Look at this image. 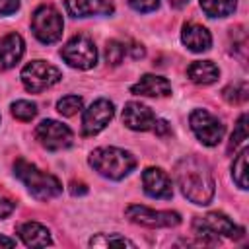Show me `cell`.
Returning <instances> with one entry per match:
<instances>
[{
  "instance_id": "9a60e30c",
  "label": "cell",
  "mask_w": 249,
  "mask_h": 249,
  "mask_svg": "<svg viewBox=\"0 0 249 249\" xmlns=\"http://www.w3.org/2000/svg\"><path fill=\"white\" fill-rule=\"evenodd\" d=\"M181 41L183 45L193 53H204L212 47V35L210 31L200 23H185L181 29Z\"/></svg>"
},
{
  "instance_id": "8992f818",
  "label": "cell",
  "mask_w": 249,
  "mask_h": 249,
  "mask_svg": "<svg viewBox=\"0 0 249 249\" xmlns=\"http://www.w3.org/2000/svg\"><path fill=\"white\" fill-rule=\"evenodd\" d=\"M21 84L31 93H41L62 80V72L47 60H31L21 68Z\"/></svg>"
},
{
  "instance_id": "30bf717a",
  "label": "cell",
  "mask_w": 249,
  "mask_h": 249,
  "mask_svg": "<svg viewBox=\"0 0 249 249\" xmlns=\"http://www.w3.org/2000/svg\"><path fill=\"white\" fill-rule=\"evenodd\" d=\"M126 218L132 224L144 226V228H175L181 224L179 212L173 210H154L142 204H130L124 210Z\"/></svg>"
},
{
  "instance_id": "5b68a950",
  "label": "cell",
  "mask_w": 249,
  "mask_h": 249,
  "mask_svg": "<svg viewBox=\"0 0 249 249\" xmlns=\"http://www.w3.org/2000/svg\"><path fill=\"white\" fill-rule=\"evenodd\" d=\"M31 31L43 45H53L62 37L64 21L54 6L43 4L31 16Z\"/></svg>"
},
{
  "instance_id": "9c48e42d",
  "label": "cell",
  "mask_w": 249,
  "mask_h": 249,
  "mask_svg": "<svg viewBox=\"0 0 249 249\" xmlns=\"http://www.w3.org/2000/svg\"><path fill=\"white\" fill-rule=\"evenodd\" d=\"M35 138L37 142L49 150V152H58V150H66L72 146L74 142V134L72 130L62 124L60 121H54V119H45L37 124L35 128Z\"/></svg>"
},
{
  "instance_id": "e0dca14e",
  "label": "cell",
  "mask_w": 249,
  "mask_h": 249,
  "mask_svg": "<svg viewBox=\"0 0 249 249\" xmlns=\"http://www.w3.org/2000/svg\"><path fill=\"white\" fill-rule=\"evenodd\" d=\"M64 6L72 18L111 16L113 14V6L107 0H64Z\"/></svg>"
},
{
  "instance_id": "603a6c76",
  "label": "cell",
  "mask_w": 249,
  "mask_h": 249,
  "mask_svg": "<svg viewBox=\"0 0 249 249\" xmlns=\"http://www.w3.org/2000/svg\"><path fill=\"white\" fill-rule=\"evenodd\" d=\"M247 95H249V86H247L245 82L230 84V86H226V88L222 89V97H224L228 103H231V105L243 103V101L247 99Z\"/></svg>"
},
{
  "instance_id": "7402d4cb",
  "label": "cell",
  "mask_w": 249,
  "mask_h": 249,
  "mask_svg": "<svg viewBox=\"0 0 249 249\" xmlns=\"http://www.w3.org/2000/svg\"><path fill=\"white\" fill-rule=\"evenodd\" d=\"M89 245L91 247H130V249L136 247L134 241H130V239H126L124 235H119V233H111V235L99 233V235L89 239Z\"/></svg>"
},
{
  "instance_id": "d6a6232c",
  "label": "cell",
  "mask_w": 249,
  "mask_h": 249,
  "mask_svg": "<svg viewBox=\"0 0 249 249\" xmlns=\"http://www.w3.org/2000/svg\"><path fill=\"white\" fill-rule=\"evenodd\" d=\"M16 245V239H10L6 235H0V247H14Z\"/></svg>"
},
{
  "instance_id": "8fae6325",
  "label": "cell",
  "mask_w": 249,
  "mask_h": 249,
  "mask_svg": "<svg viewBox=\"0 0 249 249\" xmlns=\"http://www.w3.org/2000/svg\"><path fill=\"white\" fill-rule=\"evenodd\" d=\"M115 117V105L113 101L99 97L95 99L82 115V134L84 136H95L97 132H101L111 119Z\"/></svg>"
},
{
  "instance_id": "4316f807",
  "label": "cell",
  "mask_w": 249,
  "mask_h": 249,
  "mask_svg": "<svg viewBox=\"0 0 249 249\" xmlns=\"http://www.w3.org/2000/svg\"><path fill=\"white\" fill-rule=\"evenodd\" d=\"M247 140V115H241L239 119H237V123H235V130H233V134H231V138H230V146H228V152H231V150H235L239 144H243Z\"/></svg>"
},
{
  "instance_id": "52a82bcc",
  "label": "cell",
  "mask_w": 249,
  "mask_h": 249,
  "mask_svg": "<svg viewBox=\"0 0 249 249\" xmlns=\"http://www.w3.org/2000/svg\"><path fill=\"white\" fill-rule=\"evenodd\" d=\"M60 56L72 68L89 70L97 62V49L88 35H76L60 49Z\"/></svg>"
},
{
  "instance_id": "cb8c5ba5",
  "label": "cell",
  "mask_w": 249,
  "mask_h": 249,
  "mask_svg": "<svg viewBox=\"0 0 249 249\" xmlns=\"http://www.w3.org/2000/svg\"><path fill=\"white\" fill-rule=\"evenodd\" d=\"M12 115L14 119L21 121V123H29L31 119H35L37 115V105L33 101H27V99H18L12 103Z\"/></svg>"
},
{
  "instance_id": "836d02e7",
  "label": "cell",
  "mask_w": 249,
  "mask_h": 249,
  "mask_svg": "<svg viewBox=\"0 0 249 249\" xmlns=\"http://www.w3.org/2000/svg\"><path fill=\"white\" fill-rule=\"evenodd\" d=\"M167 2H169L173 8H183L185 4H189V0H167Z\"/></svg>"
},
{
  "instance_id": "484cf974",
  "label": "cell",
  "mask_w": 249,
  "mask_h": 249,
  "mask_svg": "<svg viewBox=\"0 0 249 249\" xmlns=\"http://www.w3.org/2000/svg\"><path fill=\"white\" fill-rule=\"evenodd\" d=\"M124 54H126V47H124L121 41L111 39V41L107 43V47H105V60H107V64L119 66V64L123 62Z\"/></svg>"
},
{
  "instance_id": "4dcf8cb0",
  "label": "cell",
  "mask_w": 249,
  "mask_h": 249,
  "mask_svg": "<svg viewBox=\"0 0 249 249\" xmlns=\"http://www.w3.org/2000/svg\"><path fill=\"white\" fill-rule=\"evenodd\" d=\"M158 136H167L169 134V124H167V121H163V119H156V124H154V128H152Z\"/></svg>"
},
{
  "instance_id": "5bb4252c",
  "label": "cell",
  "mask_w": 249,
  "mask_h": 249,
  "mask_svg": "<svg viewBox=\"0 0 249 249\" xmlns=\"http://www.w3.org/2000/svg\"><path fill=\"white\" fill-rule=\"evenodd\" d=\"M25 53V41L19 33H8L0 39V68L10 70L14 68Z\"/></svg>"
},
{
  "instance_id": "d4e9b609",
  "label": "cell",
  "mask_w": 249,
  "mask_h": 249,
  "mask_svg": "<svg viewBox=\"0 0 249 249\" xmlns=\"http://www.w3.org/2000/svg\"><path fill=\"white\" fill-rule=\"evenodd\" d=\"M82 105H84V99L80 95H64L56 101V111L62 117H72L82 109Z\"/></svg>"
},
{
  "instance_id": "ffe728a7",
  "label": "cell",
  "mask_w": 249,
  "mask_h": 249,
  "mask_svg": "<svg viewBox=\"0 0 249 249\" xmlns=\"http://www.w3.org/2000/svg\"><path fill=\"white\" fill-rule=\"evenodd\" d=\"M235 6L237 0H200V8L208 18H228Z\"/></svg>"
},
{
  "instance_id": "ac0fdd59",
  "label": "cell",
  "mask_w": 249,
  "mask_h": 249,
  "mask_svg": "<svg viewBox=\"0 0 249 249\" xmlns=\"http://www.w3.org/2000/svg\"><path fill=\"white\" fill-rule=\"evenodd\" d=\"M18 235L27 247H47L53 243L51 231L39 222H23L18 226Z\"/></svg>"
},
{
  "instance_id": "4fadbf2b",
  "label": "cell",
  "mask_w": 249,
  "mask_h": 249,
  "mask_svg": "<svg viewBox=\"0 0 249 249\" xmlns=\"http://www.w3.org/2000/svg\"><path fill=\"white\" fill-rule=\"evenodd\" d=\"M156 115L152 113V109L140 101H128L123 109V123L126 128L130 130H152L156 124Z\"/></svg>"
},
{
  "instance_id": "6da1fadb",
  "label": "cell",
  "mask_w": 249,
  "mask_h": 249,
  "mask_svg": "<svg viewBox=\"0 0 249 249\" xmlns=\"http://www.w3.org/2000/svg\"><path fill=\"white\" fill-rule=\"evenodd\" d=\"M175 181L187 200L198 206L210 204L214 198V177L206 161L195 156H185L175 165Z\"/></svg>"
},
{
  "instance_id": "ba28073f",
  "label": "cell",
  "mask_w": 249,
  "mask_h": 249,
  "mask_svg": "<svg viewBox=\"0 0 249 249\" xmlns=\"http://www.w3.org/2000/svg\"><path fill=\"white\" fill-rule=\"evenodd\" d=\"M189 124H191V130L195 132V136L204 146H218L226 132L224 123L206 109H195L189 117Z\"/></svg>"
},
{
  "instance_id": "7a4b0ae2",
  "label": "cell",
  "mask_w": 249,
  "mask_h": 249,
  "mask_svg": "<svg viewBox=\"0 0 249 249\" xmlns=\"http://www.w3.org/2000/svg\"><path fill=\"white\" fill-rule=\"evenodd\" d=\"M89 165L101 175L107 177L111 181H121L126 175L132 173V169L136 167V158L132 152L123 150V148H115V146H101L95 148L89 158H88Z\"/></svg>"
},
{
  "instance_id": "f546056e",
  "label": "cell",
  "mask_w": 249,
  "mask_h": 249,
  "mask_svg": "<svg viewBox=\"0 0 249 249\" xmlns=\"http://www.w3.org/2000/svg\"><path fill=\"white\" fill-rule=\"evenodd\" d=\"M14 210H16V202L10 200V198H6V196H0V220L8 218Z\"/></svg>"
},
{
  "instance_id": "1f68e13d",
  "label": "cell",
  "mask_w": 249,
  "mask_h": 249,
  "mask_svg": "<svg viewBox=\"0 0 249 249\" xmlns=\"http://www.w3.org/2000/svg\"><path fill=\"white\" fill-rule=\"evenodd\" d=\"M130 53H132L134 58H140V56H144V47L142 45H134V47H130Z\"/></svg>"
},
{
  "instance_id": "3957f363",
  "label": "cell",
  "mask_w": 249,
  "mask_h": 249,
  "mask_svg": "<svg viewBox=\"0 0 249 249\" xmlns=\"http://www.w3.org/2000/svg\"><path fill=\"white\" fill-rule=\"evenodd\" d=\"M14 175L27 187L31 196H35L37 200H51V198H54L62 193V185L53 173H47V171L39 169L35 163L27 161L23 158L16 160Z\"/></svg>"
},
{
  "instance_id": "7c38bea8",
  "label": "cell",
  "mask_w": 249,
  "mask_h": 249,
  "mask_svg": "<svg viewBox=\"0 0 249 249\" xmlns=\"http://www.w3.org/2000/svg\"><path fill=\"white\" fill-rule=\"evenodd\" d=\"M142 189L150 198L167 200L173 196L171 179L161 167H146L142 171Z\"/></svg>"
},
{
  "instance_id": "277c9868",
  "label": "cell",
  "mask_w": 249,
  "mask_h": 249,
  "mask_svg": "<svg viewBox=\"0 0 249 249\" xmlns=\"http://www.w3.org/2000/svg\"><path fill=\"white\" fill-rule=\"evenodd\" d=\"M193 231L200 237V243L214 245L218 243V235H226L230 239L243 237V228L231 222L224 212H208L204 216H196L193 220Z\"/></svg>"
},
{
  "instance_id": "d6986e66",
  "label": "cell",
  "mask_w": 249,
  "mask_h": 249,
  "mask_svg": "<svg viewBox=\"0 0 249 249\" xmlns=\"http://www.w3.org/2000/svg\"><path fill=\"white\" fill-rule=\"evenodd\" d=\"M187 76H189L191 82H195L198 86H210L218 80L220 68L212 60H195L187 68Z\"/></svg>"
},
{
  "instance_id": "83f0119b",
  "label": "cell",
  "mask_w": 249,
  "mask_h": 249,
  "mask_svg": "<svg viewBox=\"0 0 249 249\" xmlns=\"http://www.w3.org/2000/svg\"><path fill=\"white\" fill-rule=\"evenodd\" d=\"M130 8L140 14H150L160 8V0H128Z\"/></svg>"
},
{
  "instance_id": "f1b7e54d",
  "label": "cell",
  "mask_w": 249,
  "mask_h": 249,
  "mask_svg": "<svg viewBox=\"0 0 249 249\" xmlns=\"http://www.w3.org/2000/svg\"><path fill=\"white\" fill-rule=\"evenodd\" d=\"M19 10V0H0V16H10Z\"/></svg>"
},
{
  "instance_id": "44dd1931",
  "label": "cell",
  "mask_w": 249,
  "mask_h": 249,
  "mask_svg": "<svg viewBox=\"0 0 249 249\" xmlns=\"http://www.w3.org/2000/svg\"><path fill=\"white\" fill-rule=\"evenodd\" d=\"M231 179L241 191L247 189V148H243L235 156V160L231 163Z\"/></svg>"
},
{
  "instance_id": "2e32d148",
  "label": "cell",
  "mask_w": 249,
  "mask_h": 249,
  "mask_svg": "<svg viewBox=\"0 0 249 249\" xmlns=\"http://www.w3.org/2000/svg\"><path fill=\"white\" fill-rule=\"evenodd\" d=\"M130 91L134 95H144V97H165L171 93V84L163 76L144 74L136 84L130 86Z\"/></svg>"
}]
</instances>
